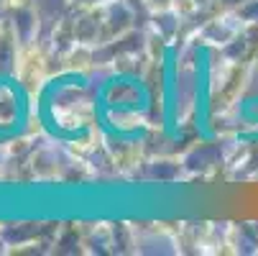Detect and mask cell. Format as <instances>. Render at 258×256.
I'll list each match as a JSON object with an SVG mask.
<instances>
[{
  "label": "cell",
  "mask_w": 258,
  "mask_h": 256,
  "mask_svg": "<svg viewBox=\"0 0 258 256\" xmlns=\"http://www.w3.org/2000/svg\"><path fill=\"white\" fill-rule=\"evenodd\" d=\"M16 72H18V80L26 90H39L41 82L46 80V59L39 49H26L21 57H18V64H16Z\"/></svg>",
  "instance_id": "cell-1"
}]
</instances>
